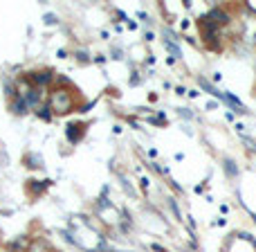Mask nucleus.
I'll return each instance as SVG.
<instances>
[{
    "instance_id": "nucleus-1",
    "label": "nucleus",
    "mask_w": 256,
    "mask_h": 252,
    "mask_svg": "<svg viewBox=\"0 0 256 252\" xmlns=\"http://www.w3.org/2000/svg\"><path fill=\"white\" fill-rule=\"evenodd\" d=\"M72 104H74L72 102V94L63 88L54 90V92L49 94V110H52L54 115H65V112H70Z\"/></svg>"
},
{
    "instance_id": "nucleus-2",
    "label": "nucleus",
    "mask_w": 256,
    "mask_h": 252,
    "mask_svg": "<svg viewBox=\"0 0 256 252\" xmlns=\"http://www.w3.org/2000/svg\"><path fill=\"white\" fill-rule=\"evenodd\" d=\"M209 20H214V25H225V22H229V16L225 12H220V9H211Z\"/></svg>"
},
{
    "instance_id": "nucleus-3",
    "label": "nucleus",
    "mask_w": 256,
    "mask_h": 252,
    "mask_svg": "<svg viewBox=\"0 0 256 252\" xmlns=\"http://www.w3.org/2000/svg\"><path fill=\"white\" fill-rule=\"evenodd\" d=\"M11 108H13V112H18V115H20V112H25L27 108V102H25V97H18V99H13V104H11Z\"/></svg>"
},
{
    "instance_id": "nucleus-4",
    "label": "nucleus",
    "mask_w": 256,
    "mask_h": 252,
    "mask_svg": "<svg viewBox=\"0 0 256 252\" xmlns=\"http://www.w3.org/2000/svg\"><path fill=\"white\" fill-rule=\"evenodd\" d=\"M198 84H200L202 88L207 90V92H211V94H216V97H218V99H223V92H218V90H216L214 86H211V84H209V81H207V79H202V76H200V79H198Z\"/></svg>"
},
{
    "instance_id": "nucleus-5",
    "label": "nucleus",
    "mask_w": 256,
    "mask_h": 252,
    "mask_svg": "<svg viewBox=\"0 0 256 252\" xmlns=\"http://www.w3.org/2000/svg\"><path fill=\"white\" fill-rule=\"evenodd\" d=\"M49 79H52V74H49V72H36V74H34L36 84H49Z\"/></svg>"
},
{
    "instance_id": "nucleus-6",
    "label": "nucleus",
    "mask_w": 256,
    "mask_h": 252,
    "mask_svg": "<svg viewBox=\"0 0 256 252\" xmlns=\"http://www.w3.org/2000/svg\"><path fill=\"white\" fill-rule=\"evenodd\" d=\"M164 45H166V50H169V52H171V54H173V56H175V58H180V56H182V52H180V48H178V45H173V43H171V40H169V38H166V40H164Z\"/></svg>"
},
{
    "instance_id": "nucleus-7",
    "label": "nucleus",
    "mask_w": 256,
    "mask_h": 252,
    "mask_svg": "<svg viewBox=\"0 0 256 252\" xmlns=\"http://www.w3.org/2000/svg\"><path fill=\"white\" fill-rule=\"evenodd\" d=\"M225 171H227L229 176H236V174H238V169H236V164H234V160H225Z\"/></svg>"
},
{
    "instance_id": "nucleus-8",
    "label": "nucleus",
    "mask_w": 256,
    "mask_h": 252,
    "mask_svg": "<svg viewBox=\"0 0 256 252\" xmlns=\"http://www.w3.org/2000/svg\"><path fill=\"white\" fill-rule=\"evenodd\" d=\"M27 160H31V162H34V164H31V166H40V164H43V160H40L38 156H27Z\"/></svg>"
}]
</instances>
